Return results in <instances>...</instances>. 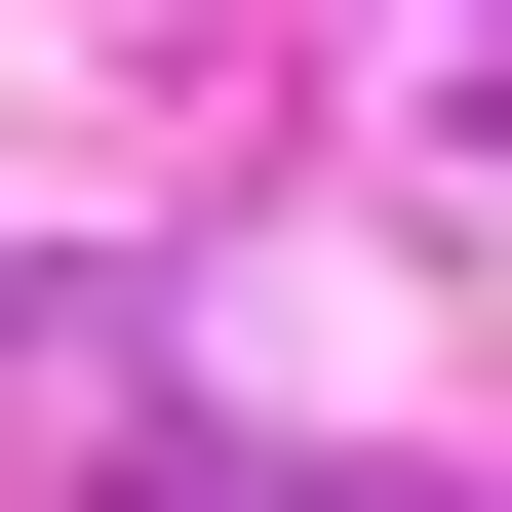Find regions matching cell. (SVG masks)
Listing matches in <instances>:
<instances>
[{"label":"cell","instance_id":"6da1fadb","mask_svg":"<svg viewBox=\"0 0 512 512\" xmlns=\"http://www.w3.org/2000/svg\"><path fill=\"white\" fill-rule=\"evenodd\" d=\"M276 512H355V473H276Z\"/></svg>","mask_w":512,"mask_h":512}]
</instances>
